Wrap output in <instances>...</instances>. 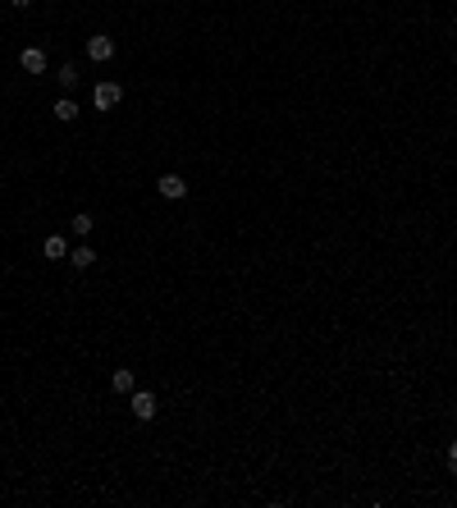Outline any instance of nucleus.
<instances>
[{"instance_id":"1","label":"nucleus","mask_w":457,"mask_h":508,"mask_svg":"<svg viewBox=\"0 0 457 508\" xmlns=\"http://www.w3.org/2000/svg\"><path fill=\"white\" fill-rule=\"evenodd\" d=\"M119 101H124V88H119V83H110V78L92 88V106H97V110H115Z\"/></svg>"},{"instance_id":"2","label":"nucleus","mask_w":457,"mask_h":508,"mask_svg":"<svg viewBox=\"0 0 457 508\" xmlns=\"http://www.w3.org/2000/svg\"><path fill=\"white\" fill-rule=\"evenodd\" d=\"M128 408H133V417H138V421H156V408H160V403H156L151 389H133V394H128Z\"/></svg>"},{"instance_id":"3","label":"nucleus","mask_w":457,"mask_h":508,"mask_svg":"<svg viewBox=\"0 0 457 508\" xmlns=\"http://www.w3.org/2000/svg\"><path fill=\"white\" fill-rule=\"evenodd\" d=\"M156 192L169 197V202H178V197H188V179L183 174H160L156 179Z\"/></svg>"},{"instance_id":"4","label":"nucleus","mask_w":457,"mask_h":508,"mask_svg":"<svg viewBox=\"0 0 457 508\" xmlns=\"http://www.w3.org/2000/svg\"><path fill=\"white\" fill-rule=\"evenodd\" d=\"M115 56V42H110L106 33H97V37H88V60H97V65H106V60Z\"/></svg>"},{"instance_id":"5","label":"nucleus","mask_w":457,"mask_h":508,"mask_svg":"<svg viewBox=\"0 0 457 508\" xmlns=\"http://www.w3.org/2000/svg\"><path fill=\"white\" fill-rule=\"evenodd\" d=\"M19 65H23V74H46V51L42 46H28L19 56Z\"/></svg>"},{"instance_id":"6","label":"nucleus","mask_w":457,"mask_h":508,"mask_svg":"<svg viewBox=\"0 0 457 508\" xmlns=\"http://www.w3.org/2000/svg\"><path fill=\"white\" fill-rule=\"evenodd\" d=\"M78 110H83V106H78L74 97H60V101L51 106V115H55L60 124H74V120H78Z\"/></svg>"},{"instance_id":"7","label":"nucleus","mask_w":457,"mask_h":508,"mask_svg":"<svg viewBox=\"0 0 457 508\" xmlns=\"http://www.w3.org/2000/svg\"><path fill=\"white\" fill-rule=\"evenodd\" d=\"M42 252H46V261H69V243L60 238V233H46V247H42Z\"/></svg>"},{"instance_id":"8","label":"nucleus","mask_w":457,"mask_h":508,"mask_svg":"<svg viewBox=\"0 0 457 508\" xmlns=\"http://www.w3.org/2000/svg\"><path fill=\"white\" fill-rule=\"evenodd\" d=\"M110 389H115V394H133V389H138V376H133L128 366H119V371L110 376Z\"/></svg>"},{"instance_id":"9","label":"nucleus","mask_w":457,"mask_h":508,"mask_svg":"<svg viewBox=\"0 0 457 508\" xmlns=\"http://www.w3.org/2000/svg\"><path fill=\"white\" fill-rule=\"evenodd\" d=\"M69 261H74V270H88V265H97V252L88 243H78V247H69Z\"/></svg>"},{"instance_id":"10","label":"nucleus","mask_w":457,"mask_h":508,"mask_svg":"<svg viewBox=\"0 0 457 508\" xmlns=\"http://www.w3.org/2000/svg\"><path fill=\"white\" fill-rule=\"evenodd\" d=\"M92 224H97V220H92L88 211H78L74 220H69V229H74V233H78V238H88V233H92Z\"/></svg>"},{"instance_id":"11","label":"nucleus","mask_w":457,"mask_h":508,"mask_svg":"<svg viewBox=\"0 0 457 508\" xmlns=\"http://www.w3.org/2000/svg\"><path fill=\"white\" fill-rule=\"evenodd\" d=\"M55 78H60V88H65V97L78 88V69H74V65H60V74H55Z\"/></svg>"},{"instance_id":"12","label":"nucleus","mask_w":457,"mask_h":508,"mask_svg":"<svg viewBox=\"0 0 457 508\" xmlns=\"http://www.w3.org/2000/svg\"><path fill=\"white\" fill-rule=\"evenodd\" d=\"M448 472H457V440H448Z\"/></svg>"},{"instance_id":"13","label":"nucleus","mask_w":457,"mask_h":508,"mask_svg":"<svg viewBox=\"0 0 457 508\" xmlns=\"http://www.w3.org/2000/svg\"><path fill=\"white\" fill-rule=\"evenodd\" d=\"M10 5H14V10H33L37 0H10Z\"/></svg>"}]
</instances>
